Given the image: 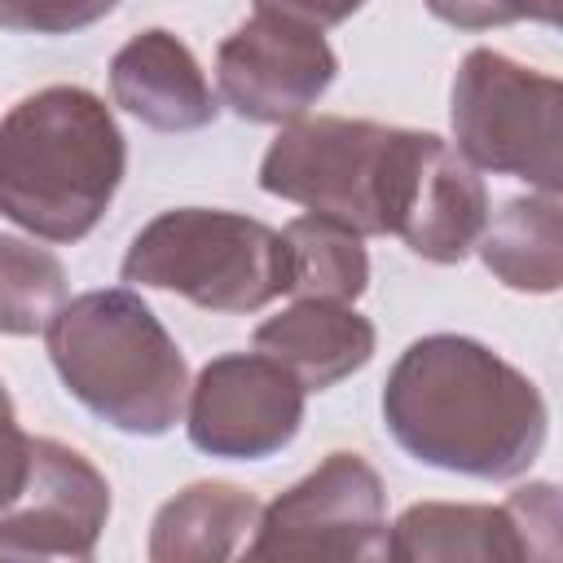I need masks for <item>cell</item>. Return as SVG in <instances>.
Listing matches in <instances>:
<instances>
[{
	"instance_id": "1",
	"label": "cell",
	"mask_w": 563,
	"mask_h": 563,
	"mask_svg": "<svg viewBox=\"0 0 563 563\" xmlns=\"http://www.w3.org/2000/svg\"><path fill=\"white\" fill-rule=\"evenodd\" d=\"M383 422L422 466L471 479H515L545 444L537 383L466 334L413 339L387 374Z\"/></svg>"
},
{
	"instance_id": "2",
	"label": "cell",
	"mask_w": 563,
	"mask_h": 563,
	"mask_svg": "<svg viewBox=\"0 0 563 563\" xmlns=\"http://www.w3.org/2000/svg\"><path fill=\"white\" fill-rule=\"evenodd\" d=\"M123 167V132L88 88H40L0 119V216L44 242L88 238Z\"/></svg>"
},
{
	"instance_id": "3",
	"label": "cell",
	"mask_w": 563,
	"mask_h": 563,
	"mask_svg": "<svg viewBox=\"0 0 563 563\" xmlns=\"http://www.w3.org/2000/svg\"><path fill=\"white\" fill-rule=\"evenodd\" d=\"M48 361L66 391L128 435H163L180 422L189 369L163 321L128 286L84 290L44 325Z\"/></svg>"
},
{
	"instance_id": "4",
	"label": "cell",
	"mask_w": 563,
	"mask_h": 563,
	"mask_svg": "<svg viewBox=\"0 0 563 563\" xmlns=\"http://www.w3.org/2000/svg\"><path fill=\"white\" fill-rule=\"evenodd\" d=\"M422 132L374 119H295L260 163V189L339 220L352 233H396Z\"/></svg>"
},
{
	"instance_id": "5",
	"label": "cell",
	"mask_w": 563,
	"mask_h": 563,
	"mask_svg": "<svg viewBox=\"0 0 563 563\" xmlns=\"http://www.w3.org/2000/svg\"><path fill=\"white\" fill-rule=\"evenodd\" d=\"M123 282L185 295L207 312H255L290 290L286 238L264 220L211 207L154 216L123 255Z\"/></svg>"
},
{
	"instance_id": "6",
	"label": "cell",
	"mask_w": 563,
	"mask_h": 563,
	"mask_svg": "<svg viewBox=\"0 0 563 563\" xmlns=\"http://www.w3.org/2000/svg\"><path fill=\"white\" fill-rule=\"evenodd\" d=\"M563 84L506 53L471 48L453 75V141L471 167L519 176L541 194L563 189L559 167Z\"/></svg>"
},
{
	"instance_id": "7",
	"label": "cell",
	"mask_w": 563,
	"mask_h": 563,
	"mask_svg": "<svg viewBox=\"0 0 563 563\" xmlns=\"http://www.w3.org/2000/svg\"><path fill=\"white\" fill-rule=\"evenodd\" d=\"M251 559H387V493L361 453H330L260 510Z\"/></svg>"
},
{
	"instance_id": "8",
	"label": "cell",
	"mask_w": 563,
	"mask_h": 563,
	"mask_svg": "<svg viewBox=\"0 0 563 563\" xmlns=\"http://www.w3.org/2000/svg\"><path fill=\"white\" fill-rule=\"evenodd\" d=\"M303 422V383L264 352H229L202 365L189 387L185 427L194 449L229 462L282 453Z\"/></svg>"
},
{
	"instance_id": "9",
	"label": "cell",
	"mask_w": 563,
	"mask_h": 563,
	"mask_svg": "<svg viewBox=\"0 0 563 563\" xmlns=\"http://www.w3.org/2000/svg\"><path fill=\"white\" fill-rule=\"evenodd\" d=\"M339 57L308 22L255 9L216 53L224 106L246 123H295L334 84Z\"/></svg>"
},
{
	"instance_id": "10",
	"label": "cell",
	"mask_w": 563,
	"mask_h": 563,
	"mask_svg": "<svg viewBox=\"0 0 563 563\" xmlns=\"http://www.w3.org/2000/svg\"><path fill=\"white\" fill-rule=\"evenodd\" d=\"M387 554L405 563H550L559 559V493L554 484H528L506 506L418 501L387 532Z\"/></svg>"
},
{
	"instance_id": "11",
	"label": "cell",
	"mask_w": 563,
	"mask_h": 563,
	"mask_svg": "<svg viewBox=\"0 0 563 563\" xmlns=\"http://www.w3.org/2000/svg\"><path fill=\"white\" fill-rule=\"evenodd\" d=\"M26 479L0 510V554L9 559H92L110 519L106 475L70 444L31 435Z\"/></svg>"
},
{
	"instance_id": "12",
	"label": "cell",
	"mask_w": 563,
	"mask_h": 563,
	"mask_svg": "<svg viewBox=\"0 0 563 563\" xmlns=\"http://www.w3.org/2000/svg\"><path fill=\"white\" fill-rule=\"evenodd\" d=\"M488 224V189L475 167L435 132H422L409 189L400 202L396 238L431 260V264H462Z\"/></svg>"
},
{
	"instance_id": "13",
	"label": "cell",
	"mask_w": 563,
	"mask_h": 563,
	"mask_svg": "<svg viewBox=\"0 0 563 563\" xmlns=\"http://www.w3.org/2000/svg\"><path fill=\"white\" fill-rule=\"evenodd\" d=\"M110 97L154 132H198L220 110L194 53L163 26L132 35L114 53Z\"/></svg>"
},
{
	"instance_id": "14",
	"label": "cell",
	"mask_w": 563,
	"mask_h": 563,
	"mask_svg": "<svg viewBox=\"0 0 563 563\" xmlns=\"http://www.w3.org/2000/svg\"><path fill=\"white\" fill-rule=\"evenodd\" d=\"M255 352L286 365L303 391H325L369 365L374 356V325L352 303L339 299H299L286 312L255 325Z\"/></svg>"
},
{
	"instance_id": "15",
	"label": "cell",
	"mask_w": 563,
	"mask_h": 563,
	"mask_svg": "<svg viewBox=\"0 0 563 563\" xmlns=\"http://www.w3.org/2000/svg\"><path fill=\"white\" fill-rule=\"evenodd\" d=\"M260 510L264 506L238 484H220V479L189 484L185 493H176L154 515L150 559L154 563H220V559H233L238 545L246 541V532H255Z\"/></svg>"
},
{
	"instance_id": "16",
	"label": "cell",
	"mask_w": 563,
	"mask_h": 563,
	"mask_svg": "<svg viewBox=\"0 0 563 563\" xmlns=\"http://www.w3.org/2000/svg\"><path fill=\"white\" fill-rule=\"evenodd\" d=\"M479 260L484 268L528 295H550L563 282V202L559 194L537 198H510L493 224L479 233Z\"/></svg>"
},
{
	"instance_id": "17",
	"label": "cell",
	"mask_w": 563,
	"mask_h": 563,
	"mask_svg": "<svg viewBox=\"0 0 563 563\" xmlns=\"http://www.w3.org/2000/svg\"><path fill=\"white\" fill-rule=\"evenodd\" d=\"M286 255H290V295L299 299H339L352 303L369 286V255L361 233L325 216H299L286 224Z\"/></svg>"
},
{
	"instance_id": "18",
	"label": "cell",
	"mask_w": 563,
	"mask_h": 563,
	"mask_svg": "<svg viewBox=\"0 0 563 563\" xmlns=\"http://www.w3.org/2000/svg\"><path fill=\"white\" fill-rule=\"evenodd\" d=\"M66 303V268L53 251L0 233V334H40Z\"/></svg>"
},
{
	"instance_id": "19",
	"label": "cell",
	"mask_w": 563,
	"mask_h": 563,
	"mask_svg": "<svg viewBox=\"0 0 563 563\" xmlns=\"http://www.w3.org/2000/svg\"><path fill=\"white\" fill-rule=\"evenodd\" d=\"M119 0H0V31L22 35H70L106 13H114Z\"/></svg>"
},
{
	"instance_id": "20",
	"label": "cell",
	"mask_w": 563,
	"mask_h": 563,
	"mask_svg": "<svg viewBox=\"0 0 563 563\" xmlns=\"http://www.w3.org/2000/svg\"><path fill=\"white\" fill-rule=\"evenodd\" d=\"M422 4L457 31H488V26H506V22L554 26L563 0H422Z\"/></svg>"
},
{
	"instance_id": "21",
	"label": "cell",
	"mask_w": 563,
	"mask_h": 563,
	"mask_svg": "<svg viewBox=\"0 0 563 563\" xmlns=\"http://www.w3.org/2000/svg\"><path fill=\"white\" fill-rule=\"evenodd\" d=\"M31 435L18 427V413H13V400L0 383V510L13 501V493L22 488L26 479V457H31Z\"/></svg>"
},
{
	"instance_id": "22",
	"label": "cell",
	"mask_w": 563,
	"mask_h": 563,
	"mask_svg": "<svg viewBox=\"0 0 563 563\" xmlns=\"http://www.w3.org/2000/svg\"><path fill=\"white\" fill-rule=\"evenodd\" d=\"M365 0H255V9H268V13H282V18H295V22H308V26H339L347 22Z\"/></svg>"
}]
</instances>
